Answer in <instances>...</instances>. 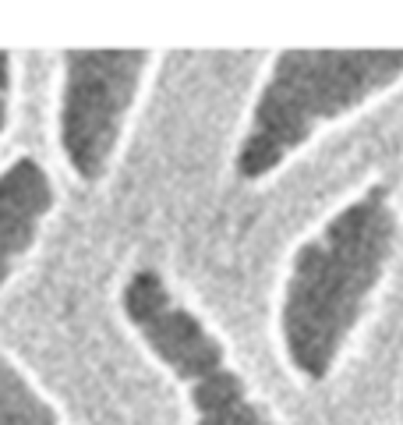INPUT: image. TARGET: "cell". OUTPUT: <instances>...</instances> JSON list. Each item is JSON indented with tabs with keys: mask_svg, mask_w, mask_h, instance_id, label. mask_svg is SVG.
Here are the masks:
<instances>
[{
	"mask_svg": "<svg viewBox=\"0 0 403 425\" xmlns=\"http://www.w3.org/2000/svg\"><path fill=\"white\" fill-rule=\"evenodd\" d=\"M400 245V212L386 185L343 202L291 255L279 284L276 337L305 383L332 376L361 330Z\"/></svg>",
	"mask_w": 403,
	"mask_h": 425,
	"instance_id": "1",
	"label": "cell"
},
{
	"mask_svg": "<svg viewBox=\"0 0 403 425\" xmlns=\"http://www.w3.org/2000/svg\"><path fill=\"white\" fill-rule=\"evenodd\" d=\"M403 82V50H283L248 110L234 171L265 181L325 128L354 117Z\"/></svg>",
	"mask_w": 403,
	"mask_h": 425,
	"instance_id": "2",
	"label": "cell"
},
{
	"mask_svg": "<svg viewBox=\"0 0 403 425\" xmlns=\"http://www.w3.org/2000/svg\"><path fill=\"white\" fill-rule=\"evenodd\" d=\"M124 323L142 347L170 372L191 415V425H283L272 404L230 358L223 337L177 298L163 273L135 270L121 287Z\"/></svg>",
	"mask_w": 403,
	"mask_h": 425,
	"instance_id": "3",
	"label": "cell"
},
{
	"mask_svg": "<svg viewBox=\"0 0 403 425\" xmlns=\"http://www.w3.org/2000/svg\"><path fill=\"white\" fill-rule=\"evenodd\" d=\"M149 71V50L64 53L57 85V145L78 181L92 185L110 171Z\"/></svg>",
	"mask_w": 403,
	"mask_h": 425,
	"instance_id": "4",
	"label": "cell"
},
{
	"mask_svg": "<svg viewBox=\"0 0 403 425\" xmlns=\"http://www.w3.org/2000/svg\"><path fill=\"white\" fill-rule=\"evenodd\" d=\"M53 202L57 192L39 159L18 156L0 171V291L36 248Z\"/></svg>",
	"mask_w": 403,
	"mask_h": 425,
	"instance_id": "5",
	"label": "cell"
},
{
	"mask_svg": "<svg viewBox=\"0 0 403 425\" xmlns=\"http://www.w3.org/2000/svg\"><path fill=\"white\" fill-rule=\"evenodd\" d=\"M0 425H68L4 347H0Z\"/></svg>",
	"mask_w": 403,
	"mask_h": 425,
	"instance_id": "6",
	"label": "cell"
},
{
	"mask_svg": "<svg viewBox=\"0 0 403 425\" xmlns=\"http://www.w3.org/2000/svg\"><path fill=\"white\" fill-rule=\"evenodd\" d=\"M11 96H15V61L11 53H0V135L11 121Z\"/></svg>",
	"mask_w": 403,
	"mask_h": 425,
	"instance_id": "7",
	"label": "cell"
}]
</instances>
